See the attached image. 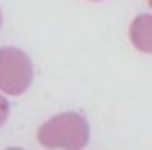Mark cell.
Masks as SVG:
<instances>
[{
    "label": "cell",
    "instance_id": "cell-1",
    "mask_svg": "<svg viewBox=\"0 0 152 150\" xmlns=\"http://www.w3.org/2000/svg\"><path fill=\"white\" fill-rule=\"evenodd\" d=\"M4 117H7V104H4V100L0 97V126L4 124Z\"/></svg>",
    "mask_w": 152,
    "mask_h": 150
}]
</instances>
